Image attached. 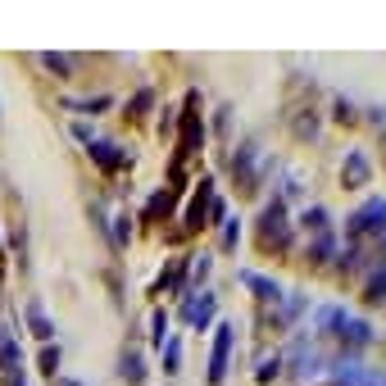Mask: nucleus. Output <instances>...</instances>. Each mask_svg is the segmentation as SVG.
Masks as SVG:
<instances>
[{
	"label": "nucleus",
	"mask_w": 386,
	"mask_h": 386,
	"mask_svg": "<svg viewBox=\"0 0 386 386\" xmlns=\"http://www.w3.org/2000/svg\"><path fill=\"white\" fill-rule=\"evenodd\" d=\"M146 372H151V368H146V355H141V350H123V359H118V377H123V382H128V386H141Z\"/></svg>",
	"instance_id": "nucleus-15"
},
{
	"label": "nucleus",
	"mask_w": 386,
	"mask_h": 386,
	"mask_svg": "<svg viewBox=\"0 0 386 386\" xmlns=\"http://www.w3.org/2000/svg\"><path fill=\"white\" fill-rule=\"evenodd\" d=\"M86 155H91V164L101 168V173H118V168H128V164H132L128 151H118L114 141H91V146H86Z\"/></svg>",
	"instance_id": "nucleus-12"
},
{
	"label": "nucleus",
	"mask_w": 386,
	"mask_h": 386,
	"mask_svg": "<svg viewBox=\"0 0 386 386\" xmlns=\"http://www.w3.org/2000/svg\"><path fill=\"white\" fill-rule=\"evenodd\" d=\"M168 314H164V309H155V314H151V341H155V350H159V345H164L168 341Z\"/></svg>",
	"instance_id": "nucleus-25"
},
{
	"label": "nucleus",
	"mask_w": 386,
	"mask_h": 386,
	"mask_svg": "<svg viewBox=\"0 0 386 386\" xmlns=\"http://www.w3.org/2000/svg\"><path fill=\"white\" fill-rule=\"evenodd\" d=\"M186 273H191V286H200V282H209V273H214V259H209V255H191Z\"/></svg>",
	"instance_id": "nucleus-23"
},
{
	"label": "nucleus",
	"mask_w": 386,
	"mask_h": 386,
	"mask_svg": "<svg viewBox=\"0 0 386 386\" xmlns=\"http://www.w3.org/2000/svg\"><path fill=\"white\" fill-rule=\"evenodd\" d=\"M255 236H259V250H264V255H286V250H291V236H295V232H291V214H286V200H282V195L259 209Z\"/></svg>",
	"instance_id": "nucleus-2"
},
{
	"label": "nucleus",
	"mask_w": 386,
	"mask_h": 386,
	"mask_svg": "<svg viewBox=\"0 0 386 386\" xmlns=\"http://www.w3.org/2000/svg\"><path fill=\"white\" fill-rule=\"evenodd\" d=\"M368 236H377V241L386 236V200H382V195L364 200L350 218H345V241H350V245L368 241Z\"/></svg>",
	"instance_id": "nucleus-4"
},
{
	"label": "nucleus",
	"mask_w": 386,
	"mask_h": 386,
	"mask_svg": "<svg viewBox=\"0 0 386 386\" xmlns=\"http://www.w3.org/2000/svg\"><path fill=\"white\" fill-rule=\"evenodd\" d=\"M28 332L36 336V341H46V345L55 341V322H51V314L41 309V300H28Z\"/></svg>",
	"instance_id": "nucleus-14"
},
{
	"label": "nucleus",
	"mask_w": 386,
	"mask_h": 386,
	"mask_svg": "<svg viewBox=\"0 0 386 386\" xmlns=\"http://www.w3.org/2000/svg\"><path fill=\"white\" fill-rule=\"evenodd\" d=\"M232 178H236V191L241 195H255L259 191V146L255 141H241L232 155Z\"/></svg>",
	"instance_id": "nucleus-5"
},
{
	"label": "nucleus",
	"mask_w": 386,
	"mask_h": 386,
	"mask_svg": "<svg viewBox=\"0 0 386 386\" xmlns=\"http://www.w3.org/2000/svg\"><path fill=\"white\" fill-rule=\"evenodd\" d=\"M159 355H164V372H168V377H178V372H182V341H178V336H168V341L159 345Z\"/></svg>",
	"instance_id": "nucleus-19"
},
{
	"label": "nucleus",
	"mask_w": 386,
	"mask_h": 386,
	"mask_svg": "<svg viewBox=\"0 0 386 386\" xmlns=\"http://www.w3.org/2000/svg\"><path fill=\"white\" fill-rule=\"evenodd\" d=\"M195 186H200V191L191 195V205H186V214H182V236H186V232H200L209 205H214V178H200Z\"/></svg>",
	"instance_id": "nucleus-8"
},
{
	"label": "nucleus",
	"mask_w": 386,
	"mask_h": 386,
	"mask_svg": "<svg viewBox=\"0 0 386 386\" xmlns=\"http://www.w3.org/2000/svg\"><path fill=\"white\" fill-rule=\"evenodd\" d=\"M173 209H178V191H173V186H159L151 200H146V214H141V218H146V223H168Z\"/></svg>",
	"instance_id": "nucleus-13"
},
{
	"label": "nucleus",
	"mask_w": 386,
	"mask_h": 386,
	"mask_svg": "<svg viewBox=\"0 0 386 386\" xmlns=\"http://www.w3.org/2000/svg\"><path fill=\"white\" fill-rule=\"evenodd\" d=\"M314 332L322 336V341H336L345 355H359V350H368L372 341H377V332H372V322L364 318H355V314H345L341 305H322L318 314H314Z\"/></svg>",
	"instance_id": "nucleus-1"
},
{
	"label": "nucleus",
	"mask_w": 386,
	"mask_h": 386,
	"mask_svg": "<svg viewBox=\"0 0 386 386\" xmlns=\"http://www.w3.org/2000/svg\"><path fill=\"white\" fill-rule=\"evenodd\" d=\"M236 278H241V286H245V291H255V300H259V305H278L282 295H286L278 282H273V278H264V273H255V268H241Z\"/></svg>",
	"instance_id": "nucleus-10"
},
{
	"label": "nucleus",
	"mask_w": 386,
	"mask_h": 386,
	"mask_svg": "<svg viewBox=\"0 0 386 386\" xmlns=\"http://www.w3.org/2000/svg\"><path fill=\"white\" fill-rule=\"evenodd\" d=\"M236 241H241V218H228L223 223V250H236Z\"/></svg>",
	"instance_id": "nucleus-26"
},
{
	"label": "nucleus",
	"mask_w": 386,
	"mask_h": 386,
	"mask_svg": "<svg viewBox=\"0 0 386 386\" xmlns=\"http://www.w3.org/2000/svg\"><path fill=\"white\" fill-rule=\"evenodd\" d=\"M41 64L51 68L59 82H68V78H73V59H68V55H55V51H51V55H41Z\"/></svg>",
	"instance_id": "nucleus-24"
},
{
	"label": "nucleus",
	"mask_w": 386,
	"mask_h": 386,
	"mask_svg": "<svg viewBox=\"0 0 386 386\" xmlns=\"http://www.w3.org/2000/svg\"><path fill=\"white\" fill-rule=\"evenodd\" d=\"M0 259H5V245H0Z\"/></svg>",
	"instance_id": "nucleus-33"
},
{
	"label": "nucleus",
	"mask_w": 386,
	"mask_h": 386,
	"mask_svg": "<svg viewBox=\"0 0 386 386\" xmlns=\"http://www.w3.org/2000/svg\"><path fill=\"white\" fill-rule=\"evenodd\" d=\"M182 132H178V159H191V155H200V146H205V118H200V91H186V101H182Z\"/></svg>",
	"instance_id": "nucleus-3"
},
{
	"label": "nucleus",
	"mask_w": 386,
	"mask_h": 386,
	"mask_svg": "<svg viewBox=\"0 0 386 386\" xmlns=\"http://www.w3.org/2000/svg\"><path fill=\"white\" fill-rule=\"evenodd\" d=\"M59 364H64L59 345H41V355H36V368H41L46 377H59Z\"/></svg>",
	"instance_id": "nucleus-20"
},
{
	"label": "nucleus",
	"mask_w": 386,
	"mask_h": 386,
	"mask_svg": "<svg viewBox=\"0 0 386 386\" xmlns=\"http://www.w3.org/2000/svg\"><path fill=\"white\" fill-rule=\"evenodd\" d=\"M300 228H305L309 236H327V232H332V214H327L322 205H309L305 214H300Z\"/></svg>",
	"instance_id": "nucleus-16"
},
{
	"label": "nucleus",
	"mask_w": 386,
	"mask_h": 386,
	"mask_svg": "<svg viewBox=\"0 0 386 386\" xmlns=\"http://www.w3.org/2000/svg\"><path fill=\"white\" fill-rule=\"evenodd\" d=\"M109 241H114V250H128V241H132V218H128V214L114 218V228H109Z\"/></svg>",
	"instance_id": "nucleus-22"
},
{
	"label": "nucleus",
	"mask_w": 386,
	"mask_h": 386,
	"mask_svg": "<svg viewBox=\"0 0 386 386\" xmlns=\"http://www.w3.org/2000/svg\"><path fill=\"white\" fill-rule=\"evenodd\" d=\"M151 109H155V91H151V86H146V91H136L132 101H128V118H146V114H151Z\"/></svg>",
	"instance_id": "nucleus-21"
},
{
	"label": "nucleus",
	"mask_w": 386,
	"mask_h": 386,
	"mask_svg": "<svg viewBox=\"0 0 386 386\" xmlns=\"http://www.w3.org/2000/svg\"><path fill=\"white\" fill-rule=\"evenodd\" d=\"M73 136H78L82 146H91V141H96V136H91V128H86V123H73Z\"/></svg>",
	"instance_id": "nucleus-30"
},
{
	"label": "nucleus",
	"mask_w": 386,
	"mask_h": 386,
	"mask_svg": "<svg viewBox=\"0 0 386 386\" xmlns=\"http://www.w3.org/2000/svg\"><path fill=\"white\" fill-rule=\"evenodd\" d=\"M218 314V295L214 291H182V322H191L195 332H205Z\"/></svg>",
	"instance_id": "nucleus-7"
},
{
	"label": "nucleus",
	"mask_w": 386,
	"mask_h": 386,
	"mask_svg": "<svg viewBox=\"0 0 386 386\" xmlns=\"http://www.w3.org/2000/svg\"><path fill=\"white\" fill-rule=\"evenodd\" d=\"M232 345H236V322H218L214 327V350H209V386H223V377H228Z\"/></svg>",
	"instance_id": "nucleus-6"
},
{
	"label": "nucleus",
	"mask_w": 386,
	"mask_h": 386,
	"mask_svg": "<svg viewBox=\"0 0 386 386\" xmlns=\"http://www.w3.org/2000/svg\"><path fill=\"white\" fill-rule=\"evenodd\" d=\"M368 182H372L368 155H364V151H350V155H345V164H341V186H350V191H364Z\"/></svg>",
	"instance_id": "nucleus-11"
},
{
	"label": "nucleus",
	"mask_w": 386,
	"mask_h": 386,
	"mask_svg": "<svg viewBox=\"0 0 386 386\" xmlns=\"http://www.w3.org/2000/svg\"><path fill=\"white\" fill-rule=\"evenodd\" d=\"M228 114H232V105H223V109H218V118H214V128H218V132H228Z\"/></svg>",
	"instance_id": "nucleus-32"
},
{
	"label": "nucleus",
	"mask_w": 386,
	"mask_h": 386,
	"mask_svg": "<svg viewBox=\"0 0 386 386\" xmlns=\"http://www.w3.org/2000/svg\"><path fill=\"white\" fill-rule=\"evenodd\" d=\"M332 109H336V114H332L336 123H359V114H355V105H350V101H336Z\"/></svg>",
	"instance_id": "nucleus-29"
},
{
	"label": "nucleus",
	"mask_w": 386,
	"mask_h": 386,
	"mask_svg": "<svg viewBox=\"0 0 386 386\" xmlns=\"http://www.w3.org/2000/svg\"><path fill=\"white\" fill-rule=\"evenodd\" d=\"M364 300H368V305H386V268H372V273H368Z\"/></svg>",
	"instance_id": "nucleus-18"
},
{
	"label": "nucleus",
	"mask_w": 386,
	"mask_h": 386,
	"mask_svg": "<svg viewBox=\"0 0 386 386\" xmlns=\"http://www.w3.org/2000/svg\"><path fill=\"white\" fill-rule=\"evenodd\" d=\"M23 386H28V382H23Z\"/></svg>",
	"instance_id": "nucleus-34"
},
{
	"label": "nucleus",
	"mask_w": 386,
	"mask_h": 386,
	"mask_svg": "<svg viewBox=\"0 0 386 386\" xmlns=\"http://www.w3.org/2000/svg\"><path fill=\"white\" fill-rule=\"evenodd\" d=\"M282 364H286V359H282V355H273V359H264V364H259V382H268V377H278V372H282Z\"/></svg>",
	"instance_id": "nucleus-27"
},
{
	"label": "nucleus",
	"mask_w": 386,
	"mask_h": 386,
	"mask_svg": "<svg viewBox=\"0 0 386 386\" xmlns=\"http://www.w3.org/2000/svg\"><path fill=\"white\" fill-rule=\"evenodd\" d=\"M368 118L377 123V128H386V105H372V109H368Z\"/></svg>",
	"instance_id": "nucleus-31"
},
{
	"label": "nucleus",
	"mask_w": 386,
	"mask_h": 386,
	"mask_svg": "<svg viewBox=\"0 0 386 386\" xmlns=\"http://www.w3.org/2000/svg\"><path fill=\"white\" fill-rule=\"evenodd\" d=\"M336 255V236H309V245H305V259L309 264H327V259Z\"/></svg>",
	"instance_id": "nucleus-17"
},
{
	"label": "nucleus",
	"mask_w": 386,
	"mask_h": 386,
	"mask_svg": "<svg viewBox=\"0 0 386 386\" xmlns=\"http://www.w3.org/2000/svg\"><path fill=\"white\" fill-rule=\"evenodd\" d=\"M173 132H178V109L164 105V118H159V136H173Z\"/></svg>",
	"instance_id": "nucleus-28"
},
{
	"label": "nucleus",
	"mask_w": 386,
	"mask_h": 386,
	"mask_svg": "<svg viewBox=\"0 0 386 386\" xmlns=\"http://www.w3.org/2000/svg\"><path fill=\"white\" fill-rule=\"evenodd\" d=\"M186 264H191V255L168 259L164 273H159V282H155V295H182L186 291Z\"/></svg>",
	"instance_id": "nucleus-9"
}]
</instances>
